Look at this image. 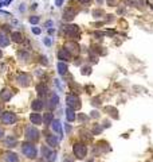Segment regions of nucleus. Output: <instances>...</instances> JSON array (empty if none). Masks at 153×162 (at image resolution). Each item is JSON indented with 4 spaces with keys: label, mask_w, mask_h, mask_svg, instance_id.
<instances>
[{
    "label": "nucleus",
    "mask_w": 153,
    "mask_h": 162,
    "mask_svg": "<svg viewBox=\"0 0 153 162\" xmlns=\"http://www.w3.org/2000/svg\"><path fill=\"white\" fill-rule=\"evenodd\" d=\"M65 32H66L67 35L70 37H79L81 31H79V27L77 24H69V26H65L63 27Z\"/></svg>",
    "instance_id": "nucleus-6"
},
{
    "label": "nucleus",
    "mask_w": 153,
    "mask_h": 162,
    "mask_svg": "<svg viewBox=\"0 0 153 162\" xmlns=\"http://www.w3.org/2000/svg\"><path fill=\"white\" fill-rule=\"evenodd\" d=\"M46 141H47V143H49V146H52V147L58 144V138H57L55 135H47Z\"/></svg>",
    "instance_id": "nucleus-22"
},
{
    "label": "nucleus",
    "mask_w": 153,
    "mask_h": 162,
    "mask_svg": "<svg viewBox=\"0 0 153 162\" xmlns=\"http://www.w3.org/2000/svg\"><path fill=\"white\" fill-rule=\"evenodd\" d=\"M66 101H67V106L73 109L81 107V103H79V99L77 95H69V96L66 97Z\"/></svg>",
    "instance_id": "nucleus-4"
},
{
    "label": "nucleus",
    "mask_w": 153,
    "mask_h": 162,
    "mask_svg": "<svg viewBox=\"0 0 153 162\" xmlns=\"http://www.w3.org/2000/svg\"><path fill=\"white\" fill-rule=\"evenodd\" d=\"M58 58L62 59V61H69L70 59V53L66 50V49H61L58 51Z\"/></svg>",
    "instance_id": "nucleus-15"
},
{
    "label": "nucleus",
    "mask_w": 153,
    "mask_h": 162,
    "mask_svg": "<svg viewBox=\"0 0 153 162\" xmlns=\"http://www.w3.org/2000/svg\"><path fill=\"white\" fill-rule=\"evenodd\" d=\"M97 3H98V4H101V3H104V0H97Z\"/></svg>",
    "instance_id": "nucleus-42"
},
{
    "label": "nucleus",
    "mask_w": 153,
    "mask_h": 162,
    "mask_svg": "<svg viewBox=\"0 0 153 162\" xmlns=\"http://www.w3.org/2000/svg\"><path fill=\"white\" fill-rule=\"evenodd\" d=\"M94 35L98 37V38H101V37H104V34H102V32H98V31H97V32H94Z\"/></svg>",
    "instance_id": "nucleus-38"
},
{
    "label": "nucleus",
    "mask_w": 153,
    "mask_h": 162,
    "mask_svg": "<svg viewBox=\"0 0 153 162\" xmlns=\"http://www.w3.org/2000/svg\"><path fill=\"white\" fill-rule=\"evenodd\" d=\"M52 120H54V116H52V114H51V112H47L46 115H44V118H43L44 124H50Z\"/></svg>",
    "instance_id": "nucleus-25"
},
{
    "label": "nucleus",
    "mask_w": 153,
    "mask_h": 162,
    "mask_svg": "<svg viewBox=\"0 0 153 162\" xmlns=\"http://www.w3.org/2000/svg\"><path fill=\"white\" fill-rule=\"evenodd\" d=\"M3 135H4V131L3 128H0V138H3Z\"/></svg>",
    "instance_id": "nucleus-40"
},
{
    "label": "nucleus",
    "mask_w": 153,
    "mask_h": 162,
    "mask_svg": "<svg viewBox=\"0 0 153 162\" xmlns=\"http://www.w3.org/2000/svg\"><path fill=\"white\" fill-rule=\"evenodd\" d=\"M101 131H102V127L99 126V124H95L94 128H93V134H95V135H97V134H99Z\"/></svg>",
    "instance_id": "nucleus-27"
},
{
    "label": "nucleus",
    "mask_w": 153,
    "mask_h": 162,
    "mask_svg": "<svg viewBox=\"0 0 153 162\" xmlns=\"http://www.w3.org/2000/svg\"><path fill=\"white\" fill-rule=\"evenodd\" d=\"M1 122H3L4 124H14L15 122H16V115L9 111H6L1 114Z\"/></svg>",
    "instance_id": "nucleus-5"
},
{
    "label": "nucleus",
    "mask_w": 153,
    "mask_h": 162,
    "mask_svg": "<svg viewBox=\"0 0 153 162\" xmlns=\"http://www.w3.org/2000/svg\"><path fill=\"white\" fill-rule=\"evenodd\" d=\"M58 73L61 74V76H63V74H66L67 72V64H65V62H58Z\"/></svg>",
    "instance_id": "nucleus-21"
},
{
    "label": "nucleus",
    "mask_w": 153,
    "mask_h": 162,
    "mask_svg": "<svg viewBox=\"0 0 153 162\" xmlns=\"http://www.w3.org/2000/svg\"><path fill=\"white\" fill-rule=\"evenodd\" d=\"M91 116H93V118H98L99 115H98V112H97V111H93L91 112Z\"/></svg>",
    "instance_id": "nucleus-36"
},
{
    "label": "nucleus",
    "mask_w": 153,
    "mask_h": 162,
    "mask_svg": "<svg viewBox=\"0 0 153 162\" xmlns=\"http://www.w3.org/2000/svg\"><path fill=\"white\" fill-rule=\"evenodd\" d=\"M82 74H90L91 73V68H89V66H85V68H82Z\"/></svg>",
    "instance_id": "nucleus-30"
},
{
    "label": "nucleus",
    "mask_w": 153,
    "mask_h": 162,
    "mask_svg": "<svg viewBox=\"0 0 153 162\" xmlns=\"http://www.w3.org/2000/svg\"><path fill=\"white\" fill-rule=\"evenodd\" d=\"M36 92H38V95H39L41 97L46 96V93L49 92V89H47V85H46V84H43V83L38 84V86H36Z\"/></svg>",
    "instance_id": "nucleus-11"
},
{
    "label": "nucleus",
    "mask_w": 153,
    "mask_h": 162,
    "mask_svg": "<svg viewBox=\"0 0 153 162\" xmlns=\"http://www.w3.org/2000/svg\"><path fill=\"white\" fill-rule=\"evenodd\" d=\"M12 0H6V1H1V3H0V7H6V6H8L9 3H11Z\"/></svg>",
    "instance_id": "nucleus-33"
},
{
    "label": "nucleus",
    "mask_w": 153,
    "mask_h": 162,
    "mask_svg": "<svg viewBox=\"0 0 153 162\" xmlns=\"http://www.w3.org/2000/svg\"><path fill=\"white\" fill-rule=\"evenodd\" d=\"M30 120H31V123L38 124V126L43 123V118H42L39 114H31V115H30Z\"/></svg>",
    "instance_id": "nucleus-13"
},
{
    "label": "nucleus",
    "mask_w": 153,
    "mask_h": 162,
    "mask_svg": "<svg viewBox=\"0 0 153 162\" xmlns=\"http://www.w3.org/2000/svg\"><path fill=\"white\" fill-rule=\"evenodd\" d=\"M4 159H6V162H17L19 161L17 155L15 153H12V151H7V153L4 154Z\"/></svg>",
    "instance_id": "nucleus-12"
},
{
    "label": "nucleus",
    "mask_w": 153,
    "mask_h": 162,
    "mask_svg": "<svg viewBox=\"0 0 153 162\" xmlns=\"http://www.w3.org/2000/svg\"><path fill=\"white\" fill-rule=\"evenodd\" d=\"M42 155H43L47 161H54L57 154H55V151H52L51 149L47 147V146H43V147H42Z\"/></svg>",
    "instance_id": "nucleus-7"
},
{
    "label": "nucleus",
    "mask_w": 153,
    "mask_h": 162,
    "mask_svg": "<svg viewBox=\"0 0 153 162\" xmlns=\"http://www.w3.org/2000/svg\"><path fill=\"white\" fill-rule=\"evenodd\" d=\"M79 120L86 122V120H87V116H85V115H79Z\"/></svg>",
    "instance_id": "nucleus-35"
},
{
    "label": "nucleus",
    "mask_w": 153,
    "mask_h": 162,
    "mask_svg": "<svg viewBox=\"0 0 153 162\" xmlns=\"http://www.w3.org/2000/svg\"><path fill=\"white\" fill-rule=\"evenodd\" d=\"M73 151H74L75 157L77 158H85L87 154V147L85 146L83 143H75L74 144V149H73Z\"/></svg>",
    "instance_id": "nucleus-2"
},
{
    "label": "nucleus",
    "mask_w": 153,
    "mask_h": 162,
    "mask_svg": "<svg viewBox=\"0 0 153 162\" xmlns=\"http://www.w3.org/2000/svg\"><path fill=\"white\" fill-rule=\"evenodd\" d=\"M114 3H116V0H107V6H113Z\"/></svg>",
    "instance_id": "nucleus-39"
},
{
    "label": "nucleus",
    "mask_w": 153,
    "mask_h": 162,
    "mask_svg": "<svg viewBox=\"0 0 153 162\" xmlns=\"http://www.w3.org/2000/svg\"><path fill=\"white\" fill-rule=\"evenodd\" d=\"M91 0H79V3H82V4H89Z\"/></svg>",
    "instance_id": "nucleus-37"
},
{
    "label": "nucleus",
    "mask_w": 153,
    "mask_h": 162,
    "mask_svg": "<svg viewBox=\"0 0 153 162\" xmlns=\"http://www.w3.org/2000/svg\"><path fill=\"white\" fill-rule=\"evenodd\" d=\"M102 10H94L93 11V16H95V18H99V16H102Z\"/></svg>",
    "instance_id": "nucleus-29"
},
{
    "label": "nucleus",
    "mask_w": 153,
    "mask_h": 162,
    "mask_svg": "<svg viewBox=\"0 0 153 162\" xmlns=\"http://www.w3.org/2000/svg\"><path fill=\"white\" fill-rule=\"evenodd\" d=\"M1 56H3V54H1V51H0V58H1Z\"/></svg>",
    "instance_id": "nucleus-43"
},
{
    "label": "nucleus",
    "mask_w": 153,
    "mask_h": 162,
    "mask_svg": "<svg viewBox=\"0 0 153 162\" xmlns=\"http://www.w3.org/2000/svg\"><path fill=\"white\" fill-rule=\"evenodd\" d=\"M32 32H34L35 35H39L41 34V29L39 27H32Z\"/></svg>",
    "instance_id": "nucleus-31"
},
{
    "label": "nucleus",
    "mask_w": 153,
    "mask_h": 162,
    "mask_svg": "<svg viewBox=\"0 0 153 162\" xmlns=\"http://www.w3.org/2000/svg\"><path fill=\"white\" fill-rule=\"evenodd\" d=\"M11 38H12V41L16 42V43H22V42H23V35H22L20 32L14 31L11 34Z\"/></svg>",
    "instance_id": "nucleus-18"
},
{
    "label": "nucleus",
    "mask_w": 153,
    "mask_h": 162,
    "mask_svg": "<svg viewBox=\"0 0 153 162\" xmlns=\"http://www.w3.org/2000/svg\"><path fill=\"white\" fill-rule=\"evenodd\" d=\"M26 139L27 141H38L39 139V131L35 127H27L26 128Z\"/></svg>",
    "instance_id": "nucleus-3"
},
{
    "label": "nucleus",
    "mask_w": 153,
    "mask_h": 162,
    "mask_svg": "<svg viewBox=\"0 0 153 162\" xmlns=\"http://www.w3.org/2000/svg\"><path fill=\"white\" fill-rule=\"evenodd\" d=\"M42 62H43V64H47V61H46V57H42Z\"/></svg>",
    "instance_id": "nucleus-41"
},
{
    "label": "nucleus",
    "mask_w": 153,
    "mask_h": 162,
    "mask_svg": "<svg viewBox=\"0 0 153 162\" xmlns=\"http://www.w3.org/2000/svg\"><path fill=\"white\" fill-rule=\"evenodd\" d=\"M44 45L46 46H51V43H52V41H51V38H44Z\"/></svg>",
    "instance_id": "nucleus-32"
},
{
    "label": "nucleus",
    "mask_w": 153,
    "mask_h": 162,
    "mask_svg": "<svg viewBox=\"0 0 153 162\" xmlns=\"http://www.w3.org/2000/svg\"><path fill=\"white\" fill-rule=\"evenodd\" d=\"M22 151H23L24 155H27L28 158H35V157L38 155V150L35 149L34 144L31 143H23V146H22Z\"/></svg>",
    "instance_id": "nucleus-1"
},
{
    "label": "nucleus",
    "mask_w": 153,
    "mask_h": 162,
    "mask_svg": "<svg viewBox=\"0 0 153 162\" xmlns=\"http://www.w3.org/2000/svg\"><path fill=\"white\" fill-rule=\"evenodd\" d=\"M17 56H19V58H20V59H23V61H26V59H30V54L27 53V51L20 50L19 53H17Z\"/></svg>",
    "instance_id": "nucleus-26"
},
{
    "label": "nucleus",
    "mask_w": 153,
    "mask_h": 162,
    "mask_svg": "<svg viewBox=\"0 0 153 162\" xmlns=\"http://www.w3.org/2000/svg\"><path fill=\"white\" fill-rule=\"evenodd\" d=\"M63 1H65V0H55V6H57V7L62 6V4H63Z\"/></svg>",
    "instance_id": "nucleus-34"
},
{
    "label": "nucleus",
    "mask_w": 153,
    "mask_h": 162,
    "mask_svg": "<svg viewBox=\"0 0 153 162\" xmlns=\"http://www.w3.org/2000/svg\"><path fill=\"white\" fill-rule=\"evenodd\" d=\"M11 97H12V93L8 91V89H4V91L0 92V99H1L3 101H8Z\"/></svg>",
    "instance_id": "nucleus-17"
},
{
    "label": "nucleus",
    "mask_w": 153,
    "mask_h": 162,
    "mask_svg": "<svg viewBox=\"0 0 153 162\" xmlns=\"http://www.w3.org/2000/svg\"><path fill=\"white\" fill-rule=\"evenodd\" d=\"M38 22H39V16H36V15H34V16L30 18V23L31 24H38Z\"/></svg>",
    "instance_id": "nucleus-28"
},
{
    "label": "nucleus",
    "mask_w": 153,
    "mask_h": 162,
    "mask_svg": "<svg viewBox=\"0 0 153 162\" xmlns=\"http://www.w3.org/2000/svg\"><path fill=\"white\" fill-rule=\"evenodd\" d=\"M66 116H67V120L69 122H74L75 120V112L73 108H70V107H67L66 108Z\"/></svg>",
    "instance_id": "nucleus-19"
},
{
    "label": "nucleus",
    "mask_w": 153,
    "mask_h": 162,
    "mask_svg": "<svg viewBox=\"0 0 153 162\" xmlns=\"http://www.w3.org/2000/svg\"><path fill=\"white\" fill-rule=\"evenodd\" d=\"M75 15H77V10H74V8H67L66 11L63 12V19H65V21H71V19L74 18Z\"/></svg>",
    "instance_id": "nucleus-10"
},
{
    "label": "nucleus",
    "mask_w": 153,
    "mask_h": 162,
    "mask_svg": "<svg viewBox=\"0 0 153 162\" xmlns=\"http://www.w3.org/2000/svg\"><path fill=\"white\" fill-rule=\"evenodd\" d=\"M17 81H19L20 85L27 86V85H30V83H31V77H30L27 73H20L19 76H17Z\"/></svg>",
    "instance_id": "nucleus-8"
},
{
    "label": "nucleus",
    "mask_w": 153,
    "mask_h": 162,
    "mask_svg": "<svg viewBox=\"0 0 153 162\" xmlns=\"http://www.w3.org/2000/svg\"><path fill=\"white\" fill-rule=\"evenodd\" d=\"M51 124H52V130H54L57 134H59V138H62V136H63V128H62V123L59 120H52Z\"/></svg>",
    "instance_id": "nucleus-9"
},
{
    "label": "nucleus",
    "mask_w": 153,
    "mask_h": 162,
    "mask_svg": "<svg viewBox=\"0 0 153 162\" xmlns=\"http://www.w3.org/2000/svg\"><path fill=\"white\" fill-rule=\"evenodd\" d=\"M66 50L69 51V53H78V50H79V46L75 42H70V43H67L66 45Z\"/></svg>",
    "instance_id": "nucleus-14"
},
{
    "label": "nucleus",
    "mask_w": 153,
    "mask_h": 162,
    "mask_svg": "<svg viewBox=\"0 0 153 162\" xmlns=\"http://www.w3.org/2000/svg\"><path fill=\"white\" fill-rule=\"evenodd\" d=\"M16 143H17V139L15 138V136L9 135V136H7V138H6V144L8 146V147H15Z\"/></svg>",
    "instance_id": "nucleus-16"
},
{
    "label": "nucleus",
    "mask_w": 153,
    "mask_h": 162,
    "mask_svg": "<svg viewBox=\"0 0 153 162\" xmlns=\"http://www.w3.org/2000/svg\"><path fill=\"white\" fill-rule=\"evenodd\" d=\"M8 45H9L8 37L4 32H0V46H8Z\"/></svg>",
    "instance_id": "nucleus-24"
},
{
    "label": "nucleus",
    "mask_w": 153,
    "mask_h": 162,
    "mask_svg": "<svg viewBox=\"0 0 153 162\" xmlns=\"http://www.w3.org/2000/svg\"><path fill=\"white\" fill-rule=\"evenodd\" d=\"M31 107H32L34 111H41V109L43 108V101L42 100H34L31 104Z\"/></svg>",
    "instance_id": "nucleus-23"
},
{
    "label": "nucleus",
    "mask_w": 153,
    "mask_h": 162,
    "mask_svg": "<svg viewBox=\"0 0 153 162\" xmlns=\"http://www.w3.org/2000/svg\"><path fill=\"white\" fill-rule=\"evenodd\" d=\"M59 103V96L57 93H51V99H50V108H54L57 104Z\"/></svg>",
    "instance_id": "nucleus-20"
}]
</instances>
